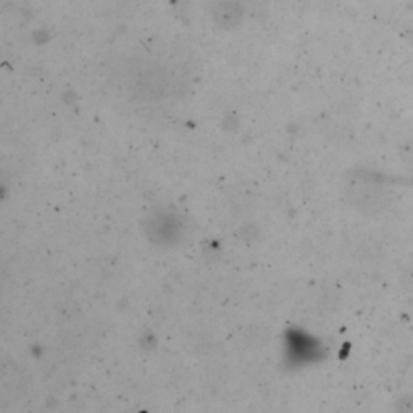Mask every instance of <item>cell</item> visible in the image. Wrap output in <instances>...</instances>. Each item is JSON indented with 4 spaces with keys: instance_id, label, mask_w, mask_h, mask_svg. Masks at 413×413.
Masks as SVG:
<instances>
[{
    "instance_id": "obj_1",
    "label": "cell",
    "mask_w": 413,
    "mask_h": 413,
    "mask_svg": "<svg viewBox=\"0 0 413 413\" xmlns=\"http://www.w3.org/2000/svg\"><path fill=\"white\" fill-rule=\"evenodd\" d=\"M181 218L166 210L154 211L146 221V234L154 244L171 245L178 243L183 233Z\"/></svg>"
}]
</instances>
